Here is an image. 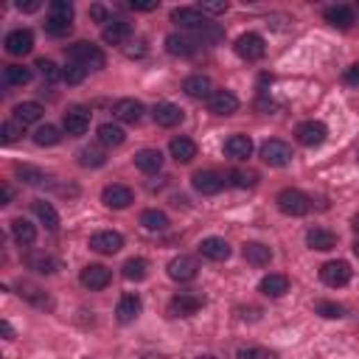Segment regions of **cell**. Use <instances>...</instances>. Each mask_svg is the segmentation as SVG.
I'll return each instance as SVG.
<instances>
[{
	"label": "cell",
	"instance_id": "obj_53",
	"mask_svg": "<svg viewBox=\"0 0 359 359\" xmlns=\"http://www.w3.org/2000/svg\"><path fill=\"white\" fill-rule=\"evenodd\" d=\"M90 17H93V20H99V23H104V26L110 23V15H107V9H104V6H90Z\"/></svg>",
	"mask_w": 359,
	"mask_h": 359
},
{
	"label": "cell",
	"instance_id": "obj_15",
	"mask_svg": "<svg viewBox=\"0 0 359 359\" xmlns=\"http://www.w3.org/2000/svg\"><path fill=\"white\" fill-rule=\"evenodd\" d=\"M152 118H155V124H158V126L172 129V126H177V124H183L185 112H183L177 104H172V101H160V104H155Z\"/></svg>",
	"mask_w": 359,
	"mask_h": 359
},
{
	"label": "cell",
	"instance_id": "obj_36",
	"mask_svg": "<svg viewBox=\"0 0 359 359\" xmlns=\"http://www.w3.org/2000/svg\"><path fill=\"white\" fill-rule=\"evenodd\" d=\"M99 140H101V147H121V143L126 140V132L118 126V124H101L99 126Z\"/></svg>",
	"mask_w": 359,
	"mask_h": 359
},
{
	"label": "cell",
	"instance_id": "obj_43",
	"mask_svg": "<svg viewBox=\"0 0 359 359\" xmlns=\"http://www.w3.org/2000/svg\"><path fill=\"white\" fill-rule=\"evenodd\" d=\"M85 76H87V70L82 65H76V62H67L62 67V82H67V85H82Z\"/></svg>",
	"mask_w": 359,
	"mask_h": 359
},
{
	"label": "cell",
	"instance_id": "obj_31",
	"mask_svg": "<svg viewBox=\"0 0 359 359\" xmlns=\"http://www.w3.org/2000/svg\"><path fill=\"white\" fill-rule=\"evenodd\" d=\"M242 253H244V261L253 264V267H267L272 261V250L267 244H261V242H247Z\"/></svg>",
	"mask_w": 359,
	"mask_h": 359
},
{
	"label": "cell",
	"instance_id": "obj_59",
	"mask_svg": "<svg viewBox=\"0 0 359 359\" xmlns=\"http://www.w3.org/2000/svg\"><path fill=\"white\" fill-rule=\"evenodd\" d=\"M353 256H356V258H359V239H356V242H353Z\"/></svg>",
	"mask_w": 359,
	"mask_h": 359
},
{
	"label": "cell",
	"instance_id": "obj_29",
	"mask_svg": "<svg viewBox=\"0 0 359 359\" xmlns=\"http://www.w3.org/2000/svg\"><path fill=\"white\" fill-rule=\"evenodd\" d=\"M323 17H326V23L328 26H334V28H351L353 23H356V17H353V9L351 6H328L326 12H323Z\"/></svg>",
	"mask_w": 359,
	"mask_h": 359
},
{
	"label": "cell",
	"instance_id": "obj_18",
	"mask_svg": "<svg viewBox=\"0 0 359 359\" xmlns=\"http://www.w3.org/2000/svg\"><path fill=\"white\" fill-rule=\"evenodd\" d=\"M199 253L208 258V261H228L231 258V244L219 236H208L199 242Z\"/></svg>",
	"mask_w": 359,
	"mask_h": 359
},
{
	"label": "cell",
	"instance_id": "obj_42",
	"mask_svg": "<svg viewBox=\"0 0 359 359\" xmlns=\"http://www.w3.org/2000/svg\"><path fill=\"white\" fill-rule=\"evenodd\" d=\"M228 183L231 185H236V188H253L256 183H258V174L256 172H244V169H233L231 174H228Z\"/></svg>",
	"mask_w": 359,
	"mask_h": 359
},
{
	"label": "cell",
	"instance_id": "obj_44",
	"mask_svg": "<svg viewBox=\"0 0 359 359\" xmlns=\"http://www.w3.org/2000/svg\"><path fill=\"white\" fill-rule=\"evenodd\" d=\"M15 174L28 185H42L45 183V174L40 169H34V166H15Z\"/></svg>",
	"mask_w": 359,
	"mask_h": 359
},
{
	"label": "cell",
	"instance_id": "obj_46",
	"mask_svg": "<svg viewBox=\"0 0 359 359\" xmlns=\"http://www.w3.org/2000/svg\"><path fill=\"white\" fill-rule=\"evenodd\" d=\"M51 17L74 23V3H67V0H53L51 3Z\"/></svg>",
	"mask_w": 359,
	"mask_h": 359
},
{
	"label": "cell",
	"instance_id": "obj_7",
	"mask_svg": "<svg viewBox=\"0 0 359 359\" xmlns=\"http://www.w3.org/2000/svg\"><path fill=\"white\" fill-rule=\"evenodd\" d=\"M79 281H82V286H87L90 292H99V290H107V286H110L112 272H110L104 264H87V267L79 272Z\"/></svg>",
	"mask_w": 359,
	"mask_h": 359
},
{
	"label": "cell",
	"instance_id": "obj_48",
	"mask_svg": "<svg viewBox=\"0 0 359 359\" xmlns=\"http://www.w3.org/2000/svg\"><path fill=\"white\" fill-rule=\"evenodd\" d=\"M37 67H40V74H42V79H45L48 85H53V82H59V79H62V70H59L51 59H40V62H37Z\"/></svg>",
	"mask_w": 359,
	"mask_h": 359
},
{
	"label": "cell",
	"instance_id": "obj_39",
	"mask_svg": "<svg viewBox=\"0 0 359 359\" xmlns=\"http://www.w3.org/2000/svg\"><path fill=\"white\" fill-rule=\"evenodd\" d=\"M121 272H124L126 281H143V278L149 275V261H147V258H129V261L121 267Z\"/></svg>",
	"mask_w": 359,
	"mask_h": 359
},
{
	"label": "cell",
	"instance_id": "obj_27",
	"mask_svg": "<svg viewBox=\"0 0 359 359\" xmlns=\"http://www.w3.org/2000/svg\"><path fill=\"white\" fill-rule=\"evenodd\" d=\"M225 155L233 160H247L253 155V140L247 135H231L225 140Z\"/></svg>",
	"mask_w": 359,
	"mask_h": 359
},
{
	"label": "cell",
	"instance_id": "obj_40",
	"mask_svg": "<svg viewBox=\"0 0 359 359\" xmlns=\"http://www.w3.org/2000/svg\"><path fill=\"white\" fill-rule=\"evenodd\" d=\"M79 163L85 169H101L107 163V155L101 149H96V147H85V149H79Z\"/></svg>",
	"mask_w": 359,
	"mask_h": 359
},
{
	"label": "cell",
	"instance_id": "obj_13",
	"mask_svg": "<svg viewBox=\"0 0 359 359\" xmlns=\"http://www.w3.org/2000/svg\"><path fill=\"white\" fill-rule=\"evenodd\" d=\"M197 272H199V264H197V258H191V256H177V258L169 261V278H172V281L188 283V281L197 278Z\"/></svg>",
	"mask_w": 359,
	"mask_h": 359
},
{
	"label": "cell",
	"instance_id": "obj_24",
	"mask_svg": "<svg viewBox=\"0 0 359 359\" xmlns=\"http://www.w3.org/2000/svg\"><path fill=\"white\" fill-rule=\"evenodd\" d=\"M306 244H309L312 250L328 253V250H334V247H337V233H334V231H328V228H312V231L306 233Z\"/></svg>",
	"mask_w": 359,
	"mask_h": 359
},
{
	"label": "cell",
	"instance_id": "obj_41",
	"mask_svg": "<svg viewBox=\"0 0 359 359\" xmlns=\"http://www.w3.org/2000/svg\"><path fill=\"white\" fill-rule=\"evenodd\" d=\"M59 140H62V135H59V129L51 126V124L40 126V129L34 132V143H37V147H56Z\"/></svg>",
	"mask_w": 359,
	"mask_h": 359
},
{
	"label": "cell",
	"instance_id": "obj_49",
	"mask_svg": "<svg viewBox=\"0 0 359 359\" xmlns=\"http://www.w3.org/2000/svg\"><path fill=\"white\" fill-rule=\"evenodd\" d=\"M45 31H48L51 37H67L70 31H74V23H67V20H56V17H48Z\"/></svg>",
	"mask_w": 359,
	"mask_h": 359
},
{
	"label": "cell",
	"instance_id": "obj_11",
	"mask_svg": "<svg viewBox=\"0 0 359 359\" xmlns=\"http://www.w3.org/2000/svg\"><path fill=\"white\" fill-rule=\"evenodd\" d=\"M62 126H65L67 135H74V137L85 135V132L90 129V110H85V107H70V110L65 112V118H62Z\"/></svg>",
	"mask_w": 359,
	"mask_h": 359
},
{
	"label": "cell",
	"instance_id": "obj_45",
	"mask_svg": "<svg viewBox=\"0 0 359 359\" xmlns=\"http://www.w3.org/2000/svg\"><path fill=\"white\" fill-rule=\"evenodd\" d=\"M23 132H26V126H23V124H17V121L12 118V121H6L3 126H0V140H3V143H15Z\"/></svg>",
	"mask_w": 359,
	"mask_h": 359
},
{
	"label": "cell",
	"instance_id": "obj_60",
	"mask_svg": "<svg viewBox=\"0 0 359 359\" xmlns=\"http://www.w3.org/2000/svg\"><path fill=\"white\" fill-rule=\"evenodd\" d=\"M199 359H213V356H199Z\"/></svg>",
	"mask_w": 359,
	"mask_h": 359
},
{
	"label": "cell",
	"instance_id": "obj_38",
	"mask_svg": "<svg viewBox=\"0 0 359 359\" xmlns=\"http://www.w3.org/2000/svg\"><path fill=\"white\" fill-rule=\"evenodd\" d=\"M17 292H20V298H26V301H31L34 306H40V309H48L51 306V301H48V295L40 290V286H34V283H17Z\"/></svg>",
	"mask_w": 359,
	"mask_h": 359
},
{
	"label": "cell",
	"instance_id": "obj_35",
	"mask_svg": "<svg viewBox=\"0 0 359 359\" xmlns=\"http://www.w3.org/2000/svg\"><path fill=\"white\" fill-rule=\"evenodd\" d=\"M140 225L147 228V231H152V233H160V231L169 228V217H166L163 210H158V208H149V210L140 213Z\"/></svg>",
	"mask_w": 359,
	"mask_h": 359
},
{
	"label": "cell",
	"instance_id": "obj_57",
	"mask_svg": "<svg viewBox=\"0 0 359 359\" xmlns=\"http://www.w3.org/2000/svg\"><path fill=\"white\" fill-rule=\"evenodd\" d=\"M0 331H3V337H6V340H12V337H15V331H12V326H9L6 320L0 323Z\"/></svg>",
	"mask_w": 359,
	"mask_h": 359
},
{
	"label": "cell",
	"instance_id": "obj_50",
	"mask_svg": "<svg viewBox=\"0 0 359 359\" xmlns=\"http://www.w3.org/2000/svg\"><path fill=\"white\" fill-rule=\"evenodd\" d=\"M202 15H225L231 9L228 0H202V3L197 6Z\"/></svg>",
	"mask_w": 359,
	"mask_h": 359
},
{
	"label": "cell",
	"instance_id": "obj_34",
	"mask_svg": "<svg viewBox=\"0 0 359 359\" xmlns=\"http://www.w3.org/2000/svg\"><path fill=\"white\" fill-rule=\"evenodd\" d=\"M34 213H37V219L53 233V231H59V213L53 210V205L51 202H45V199H34Z\"/></svg>",
	"mask_w": 359,
	"mask_h": 359
},
{
	"label": "cell",
	"instance_id": "obj_56",
	"mask_svg": "<svg viewBox=\"0 0 359 359\" xmlns=\"http://www.w3.org/2000/svg\"><path fill=\"white\" fill-rule=\"evenodd\" d=\"M129 9H135V12H155L158 0H152V3H129Z\"/></svg>",
	"mask_w": 359,
	"mask_h": 359
},
{
	"label": "cell",
	"instance_id": "obj_9",
	"mask_svg": "<svg viewBox=\"0 0 359 359\" xmlns=\"http://www.w3.org/2000/svg\"><path fill=\"white\" fill-rule=\"evenodd\" d=\"M101 202H104L107 208H112V210H124V208H129V205L135 202V191H132L129 185L112 183V185H107V188L101 191Z\"/></svg>",
	"mask_w": 359,
	"mask_h": 359
},
{
	"label": "cell",
	"instance_id": "obj_5",
	"mask_svg": "<svg viewBox=\"0 0 359 359\" xmlns=\"http://www.w3.org/2000/svg\"><path fill=\"white\" fill-rule=\"evenodd\" d=\"M202 306H205V298H202V295H197V292H177V295L169 301V315H172V317H191V315H197Z\"/></svg>",
	"mask_w": 359,
	"mask_h": 359
},
{
	"label": "cell",
	"instance_id": "obj_10",
	"mask_svg": "<svg viewBox=\"0 0 359 359\" xmlns=\"http://www.w3.org/2000/svg\"><path fill=\"white\" fill-rule=\"evenodd\" d=\"M295 135H298V143H301V147L315 149V147H320V143L328 137V129H326L323 121H303V124L295 129Z\"/></svg>",
	"mask_w": 359,
	"mask_h": 359
},
{
	"label": "cell",
	"instance_id": "obj_30",
	"mask_svg": "<svg viewBox=\"0 0 359 359\" xmlns=\"http://www.w3.org/2000/svg\"><path fill=\"white\" fill-rule=\"evenodd\" d=\"M112 112H115V118L124 121V124H137V121L143 118V104H140L137 99H121Z\"/></svg>",
	"mask_w": 359,
	"mask_h": 359
},
{
	"label": "cell",
	"instance_id": "obj_3",
	"mask_svg": "<svg viewBox=\"0 0 359 359\" xmlns=\"http://www.w3.org/2000/svg\"><path fill=\"white\" fill-rule=\"evenodd\" d=\"M292 147L286 140H278V137H272V140H267L264 147H261V160L267 163V166H272V169H283V166H290L292 163Z\"/></svg>",
	"mask_w": 359,
	"mask_h": 359
},
{
	"label": "cell",
	"instance_id": "obj_16",
	"mask_svg": "<svg viewBox=\"0 0 359 359\" xmlns=\"http://www.w3.org/2000/svg\"><path fill=\"white\" fill-rule=\"evenodd\" d=\"M208 110L213 115H233L239 110V99L231 90H213V96L208 99Z\"/></svg>",
	"mask_w": 359,
	"mask_h": 359
},
{
	"label": "cell",
	"instance_id": "obj_37",
	"mask_svg": "<svg viewBox=\"0 0 359 359\" xmlns=\"http://www.w3.org/2000/svg\"><path fill=\"white\" fill-rule=\"evenodd\" d=\"M3 82L9 87H23V85L31 82V70L23 67V65H6L3 67Z\"/></svg>",
	"mask_w": 359,
	"mask_h": 359
},
{
	"label": "cell",
	"instance_id": "obj_23",
	"mask_svg": "<svg viewBox=\"0 0 359 359\" xmlns=\"http://www.w3.org/2000/svg\"><path fill=\"white\" fill-rule=\"evenodd\" d=\"M129 37H132V26L126 20H110L101 28V40L110 42V45H124Z\"/></svg>",
	"mask_w": 359,
	"mask_h": 359
},
{
	"label": "cell",
	"instance_id": "obj_32",
	"mask_svg": "<svg viewBox=\"0 0 359 359\" xmlns=\"http://www.w3.org/2000/svg\"><path fill=\"white\" fill-rule=\"evenodd\" d=\"M140 309H143V303H140V298L137 295H124L121 301H118V309H115V317H118V323H132L137 315H140Z\"/></svg>",
	"mask_w": 359,
	"mask_h": 359
},
{
	"label": "cell",
	"instance_id": "obj_52",
	"mask_svg": "<svg viewBox=\"0 0 359 359\" xmlns=\"http://www.w3.org/2000/svg\"><path fill=\"white\" fill-rule=\"evenodd\" d=\"M342 82L348 85V87H359V65H351L345 74H342Z\"/></svg>",
	"mask_w": 359,
	"mask_h": 359
},
{
	"label": "cell",
	"instance_id": "obj_4",
	"mask_svg": "<svg viewBox=\"0 0 359 359\" xmlns=\"http://www.w3.org/2000/svg\"><path fill=\"white\" fill-rule=\"evenodd\" d=\"M236 53H239V59H244V62H258V59H264V53H267V42H264V37L261 34H253V31H247V34H242L239 40H236Z\"/></svg>",
	"mask_w": 359,
	"mask_h": 359
},
{
	"label": "cell",
	"instance_id": "obj_51",
	"mask_svg": "<svg viewBox=\"0 0 359 359\" xmlns=\"http://www.w3.org/2000/svg\"><path fill=\"white\" fill-rule=\"evenodd\" d=\"M236 359H269V353L264 351V348H239V353H236Z\"/></svg>",
	"mask_w": 359,
	"mask_h": 359
},
{
	"label": "cell",
	"instance_id": "obj_25",
	"mask_svg": "<svg viewBox=\"0 0 359 359\" xmlns=\"http://www.w3.org/2000/svg\"><path fill=\"white\" fill-rule=\"evenodd\" d=\"M23 261H26L28 269H34V272H40V275H53V272H56L53 256L42 253V250H28V253L23 256Z\"/></svg>",
	"mask_w": 359,
	"mask_h": 359
},
{
	"label": "cell",
	"instance_id": "obj_21",
	"mask_svg": "<svg viewBox=\"0 0 359 359\" xmlns=\"http://www.w3.org/2000/svg\"><path fill=\"white\" fill-rule=\"evenodd\" d=\"M258 290H261L267 298H283L286 292H290V278L281 275V272H269V275L261 278Z\"/></svg>",
	"mask_w": 359,
	"mask_h": 359
},
{
	"label": "cell",
	"instance_id": "obj_19",
	"mask_svg": "<svg viewBox=\"0 0 359 359\" xmlns=\"http://www.w3.org/2000/svg\"><path fill=\"white\" fill-rule=\"evenodd\" d=\"M172 23H177L180 28H188V31H199L202 26H208L205 15H202L199 9H191V6L174 9V12H172Z\"/></svg>",
	"mask_w": 359,
	"mask_h": 359
},
{
	"label": "cell",
	"instance_id": "obj_22",
	"mask_svg": "<svg viewBox=\"0 0 359 359\" xmlns=\"http://www.w3.org/2000/svg\"><path fill=\"white\" fill-rule=\"evenodd\" d=\"M42 115H45V110H42V104H40V101H23V104H17V107L12 110V118H15L17 124H23V126L40 124V121H42Z\"/></svg>",
	"mask_w": 359,
	"mask_h": 359
},
{
	"label": "cell",
	"instance_id": "obj_20",
	"mask_svg": "<svg viewBox=\"0 0 359 359\" xmlns=\"http://www.w3.org/2000/svg\"><path fill=\"white\" fill-rule=\"evenodd\" d=\"M183 93L188 96V99H210L213 96V82L208 79V76H202V74H194V76H188L185 82H183Z\"/></svg>",
	"mask_w": 359,
	"mask_h": 359
},
{
	"label": "cell",
	"instance_id": "obj_14",
	"mask_svg": "<svg viewBox=\"0 0 359 359\" xmlns=\"http://www.w3.org/2000/svg\"><path fill=\"white\" fill-rule=\"evenodd\" d=\"M90 247L101 256H115L124 247V236L115 233V231H99V233L90 236Z\"/></svg>",
	"mask_w": 359,
	"mask_h": 359
},
{
	"label": "cell",
	"instance_id": "obj_8",
	"mask_svg": "<svg viewBox=\"0 0 359 359\" xmlns=\"http://www.w3.org/2000/svg\"><path fill=\"white\" fill-rule=\"evenodd\" d=\"M320 281L331 290H340L351 281V264L348 261H328L320 267Z\"/></svg>",
	"mask_w": 359,
	"mask_h": 359
},
{
	"label": "cell",
	"instance_id": "obj_12",
	"mask_svg": "<svg viewBox=\"0 0 359 359\" xmlns=\"http://www.w3.org/2000/svg\"><path fill=\"white\" fill-rule=\"evenodd\" d=\"M3 45H6V51H9L12 56H26V53L34 51V34H31L28 28H15V31L6 34Z\"/></svg>",
	"mask_w": 359,
	"mask_h": 359
},
{
	"label": "cell",
	"instance_id": "obj_28",
	"mask_svg": "<svg viewBox=\"0 0 359 359\" xmlns=\"http://www.w3.org/2000/svg\"><path fill=\"white\" fill-rule=\"evenodd\" d=\"M135 166L143 172V174H158L163 169V152L160 149H140L135 155Z\"/></svg>",
	"mask_w": 359,
	"mask_h": 359
},
{
	"label": "cell",
	"instance_id": "obj_47",
	"mask_svg": "<svg viewBox=\"0 0 359 359\" xmlns=\"http://www.w3.org/2000/svg\"><path fill=\"white\" fill-rule=\"evenodd\" d=\"M315 312L323 315V317H328V320H340L345 315V309L340 303H331V301H317L315 303Z\"/></svg>",
	"mask_w": 359,
	"mask_h": 359
},
{
	"label": "cell",
	"instance_id": "obj_54",
	"mask_svg": "<svg viewBox=\"0 0 359 359\" xmlns=\"http://www.w3.org/2000/svg\"><path fill=\"white\" fill-rule=\"evenodd\" d=\"M17 9H20V12H26V15H31V12H40V9H42V3H40V0H28V3H23V0H20Z\"/></svg>",
	"mask_w": 359,
	"mask_h": 359
},
{
	"label": "cell",
	"instance_id": "obj_58",
	"mask_svg": "<svg viewBox=\"0 0 359 359\" xmlns=\"http://www.w3.org/2000/svg\"><path fill=\"white\" fill-rule=\"evenodd\" d=\"M351 228H353V233H356V236H359V213H356V217H353V219H351Z\"/></svg>",
	"mask_w": 359,
	"mask_h": 359
},
{
	"label": "cell",
	"instance_id": "obj_26",
	"mask_svg": "<svg viewBox=\"0 0 359 359\" xmlns=\"http://www.w3.org/2000/svg\"><path fill=\"white\" fill-rule=\"evenodd\" d=\"M169 152H172V158H174L177 163H191V160L197 158V143H194L191 137L180 135V137H172Z\"/></svg>",
	"mask_w": 359,
	"mask_h": 359
},
{
	"label": "cell",
	"instance_id": "obj_1",
	"mask_svg": "<svg viewBox=\"0 0 359 359\" xmlns=\"http://www.w3.org/2000/svg\"><path fill=\"white\" fill-rule=\"evenodd\" d=\"M67 59L70 62H76V65H82L85 70H101L104 65H107V56H104V51L99 48V45H93V42H76V45H70V51H67Z\"/></svg>",
	"mask_w": 359,
	"mask_h": 359
},
{
	"label": "cell",
	"instance_id": "obj_2",
	"mask_svg": "<svg viewBox=\"0 0 359 359\" xmlns=\"http://www.w3.org/2000/svg\"><path fill=\"white\" fill-rule=\"evenodd\" d=\"M275 205H278L281 213H286V217H306V213L312 210V199H309L303 191H298V188H283V191H278Z\"/></svg>",
	"mask_w": 359,
	"mask_h": 359
},
{
	"label": "cell",
	"instance_id": "obj_33",
	"mask_svg": "<svg viewBox=\"0 0 359 359\" xmlns=\"http://www.w3.org/2000/svg\"><path fill=\"white\" fill-rule=\"evenodd\" d=\"M12 236H15V242H17L20 247H28V244L37 242V228H34L28 219L17 217V219H12Z\"/></svg>",
	"mask_w": 359,
	"mask_h": 359
},
{
	"label": "cell",
	"instance_id": "obj_6",
	"mask_svg": "<svg viewBox=\"0 0 359 359\" xmlns=\"http://www.w3.org/2000/svg\"><path fill=\"white\" fill-rule=\"evenodd\" d=\"M225 174H219V172H213V169H208V172H197L194 177H191V185H194V191L197 194H202V197H213V194H219L222 188H225Z\"/></svg>",
	"mask_w": 359,
	"mask_h": 359
},
{
	"label": "cell",
	"instance_id": "obj_55",
	"mask_svg": "<svg viewBox=\"0 0 359 359\" xmlns=\"http://www.w3.org/2000/svg\"><path fill=\"white\" fill-rule=\"evenodd\" d=\"M12 197H15V191H12V185H9V183L0 185V205H9V202H12Z\"/></svg>",
	"mask_w": 359,
	"mask_h": 359
},
{
	"label": "cell",
	"instance_id": "obj_17",
	"mask_svg": "<svg viewBox=\"0 0 359 359\" xmlns=\"http://www.w3.org/2000/svg\"><path fill=\"white\" fill-rule=\"evenodd\" d=\"M197 48H199V42H197V37H191V34H169L166 37V51L172 53V56H194L197 53Z\"/></svg>",
	"mask_w": 359,
	"mask_h": 359
}]
</instances>
